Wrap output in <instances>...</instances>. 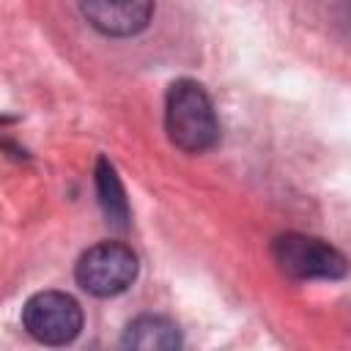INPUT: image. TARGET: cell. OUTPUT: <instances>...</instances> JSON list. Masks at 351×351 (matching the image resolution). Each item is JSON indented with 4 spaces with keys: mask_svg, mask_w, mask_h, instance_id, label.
Segmentation results:
<instances>
[{
    "mask_svg": "<svg viewBox=\"0 0 351 351\" xmlns=\"http://www.w3.org/2000/svg\"><path fill=\"white\" fill-rule=\"evenodd\" d=\"M22 326L44 346H66L82 329V307L63 291H41L25 302Z\"/></svg>",
    "mask_w": 351,
    "mask_h": 351,
    "instance_id": "4",
    "label": "cell"
},
{
    "mask_svg": "<svg viewBox=\"0 0 351 351\" xmlns=\"http://www.w3.org/2000/svg\"><path fill=\"white\" fill-rule=\"evenodd\" d=\"M277 269L291 280H337L348 271L340 250L304 233H282L271 241Z\"/></svg>",
    "mask_w": 351,
    "mask_h": 351,
    "instance_id": "2",
    "label": "cell"
},
{
    "mask_svg": "<svg viewBox=\"0 0 351 351\" xmlns=\"http://www.w3.org/2000/svg\"><path fill=\"white\" fill-rule=\"evenodd\" d=\"M74 274L80 288L90 296H118L137 277V255L123 241H101L77 261Z\"/></svg>",
    "mask_w": 351,
    "mask_h": 351,
    "instance_id": "3",
    "label": "cell"
},
{
    "mask_svg": "<svg viewBox=\"0 0 351 351\" xmlns=\"http://www.w3.org/2000/svg\"><path fill=\"white\" fill-rule=\"evenodd\" d=\"M165 129L176 148L184 154H203L219 137L214 104L200 82L176 80L165 99Z\"/></svg>",
    "mask_w": 351,
    "mask_h": 351,
    "instance_id": "1",
    "label": "cell"
},
{
    "mask_svg": "<svg viewBox=\"0 0 351 351\" xmlns=\"http://www.w3.org/2000/svg\"><path fill=\"white\" fill-rule=\"evenodd\" d=\"M96 192H99V203H101L107 222L118 230L129 228V200H126V192L121 186L115 167L107 159L96 162Z\"/></svg>",
    "mask_w": 351,
    "mask_h": 351,
    "instance_id": "7",
    "label": "cell"
},
{
    "mask_svg": "<svg viewBox=\"0 0 351 351\" xmlns=\"http://www.w3.org/2000/svg\"><path fill=\"white\" fill-rule=\"evenodd\" d=\"M82 16L104 36L126 38L148 27L154 0H80Z\"/></svg>",
    "mask_w": 351,
    "mask_h": 351,
    "instance_id": "5",
    "label": "cell"
},
{
    "mask_svg": "<svg viewBox=\"0 0 351 351\" xmlns=\"http://www.w3.org/2000/svg\"><path fill=\"white\" fill-rule=\"evenodd\" d=\"M121 346L143 351H170L181 346V332L173 321L162 315H140L126 326Z\"/></svg>",
    "mask_w": 351,
    "mask_h": 351,
    "instance_id": "6",
    "label": "cell"
},
{
    "mask_svg": "<svg viewBox=\"0 0 351 351\" xmlns=\"http://www.w3.org/2000/svg\"><path fill=\"white\" fill-rule=\"evenodd\" d=\"M343 5L348 8V19H351V0H343Z\"/></svg>",
    "mask_w": 351,
    "mask_h": 351,
    "instance_id": "8",
    "label": "cell"
}]
</instances>
